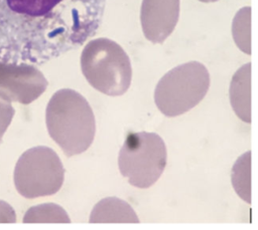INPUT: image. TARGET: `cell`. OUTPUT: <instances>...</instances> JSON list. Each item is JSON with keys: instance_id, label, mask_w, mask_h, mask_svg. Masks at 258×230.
<instances>
[{"instance_id": "cell-1", "label": "cell", "mask_w": 258, "mask_h": 230, "mask_svg": "<svg viewBox=\"0 0 258 230\" xmlns=\"http://www.w3.org/2000/svg\"><path fill=\"white\" fill-rule=\"evenodd\" d=\"M45 122L50 138L67 157L84 153L94 141L93 109L76 90L62 88L53 93L46 106Z\"/></svg>"}, {"instance_id": "cell-2", "label": "cell", "mask_w": 258, "mask_h": 230, "mask_svg": "<svg viewBox=\"0 0 258 230\" xmlns=\"http://www.w3.org/2000/svg\"><path fill=\"white\" fill-rule=\"evenodd\" d=\"M81 68L88 82L107 95H121L131 84L129 56L117 42L108 38L91 40L85 46Z\"/></svg>"}, {"instance_id": "cell-3", "label": "cell", "mask_w": 258, "mask_h": 230, "mask_svg": "<svg viewBox=\"0 0 258 230\" xmlns=\"http://www.w3.org/2000/svg\"><path fill=\"white\" fill-rule=\"evenodd\" d=\"M210 74L199 61L180 64L166 72L158 81L154 101L166 117H176L195 107L207 94Z\"/></svg>"}, {"instance_id": "cell-4", "label": "cell", "mask_w": 258, "mask_h": 230, "mask_svg": "<svg viewBox=\"0 0 258 230\" xmlns=\"http://www.w3.org/2000/svg\"><path fill=\"white\" fill-rule=\"evenodd\" d=\"M167 152L155 133L130 132L119 152L118 166L121 174L137 188L152 186L163 173Z\"/></svg>"}, {"instance_id": "cell-5", "label": "cell", "mask_w": 258, "mask_h": 230, "mask_svg": "<svg viewBox=\"0 0 258 230\" xmlns=\"http://www.w3.org/2000/svg\"><path fill=\"white\" fill-rule=\"evenodd\" d=\"M64 169L57 154L38 146L24 152L14 169V184L18 193L28 199L55 194L63 183Z\"/></svg>"}, {"instance_id": "cell-6", "label": "cell", "mask_w": 258, "mask_h": 230, "mask_svg": "<svg viewBox=\"0 0 258 230\" xmlns=\"http://www.w3.org/2000/svg\"><path fill=\"white\" fill-rule=\"evenodd\" d=\"M47 80L34 66L0 60V96L7 101L28 104L46 89Z\"/></svg>"}, {"instance_id": "cell-7", "label": "cell", "mask_w": 258, "mask_h": 230, "mask_svg": "<svg viewBox=\"0 0 258 230\" xmlns=\"http://www.w3.org/2000/svg\"><path fill=\"white\" fill-rule=\"evenodd\" d=\"M179 16V0H143L140 21L144 36L162 43L173 31Z\"/></svg>"}, {"instance_id": "cell-8", "label": "cell", "mask_w": 258, "mask_h": 230, "mask_svg": "<svg viewBox=\"0 0 258 230\" xmlns=\"http://www.w3.org/2000/svg\"><path fill=\"white\" fill-rule=\"evenodd\" d=\"M230 101L238 118L251 123V63L241 66L230 84Z\"/></svg>"}, {"instance_id": "cell-9", "label": "cell", "mask_w": 258, "mask_h": 230, "mask_svg": "<svg viewBox=\"0 0 258 230\" xmlns=\"http://www.w3.org/2000/svg\"><path fill=\"white\" fill-rule=\"evenodd\" d=\"M90 223H139L132 207L117 197H106L99 201L90 215Z\"/></svg>"}, {"instance_id": "cell-10", "label": "cell", "mask_w": 258, "mask_h": 230, "mask_svg": "<svg viewBox=\"0 0 258 230\" xmlns=\"http://www.w3.org/2000/svg\"><path fill=\"white\" fill-rule=\"evenodd\" d=\"M24 223H71L68 213L62 207L53 203H45L29 208L24 217Z\"/></svg>"}, {"instance_id": "cell-11", "label": "cell", "mask_w": 258, "mask_h": 230, "mask_svg": "<svg viewBox=\"0 0 258 230\" xmlns=\"http://www.w3.org/2000/svg\"><path fill=\"white\" fill-rule=\"evenodd\" d=\"M251 153L247 152L232 169V184L237 194L247 203L251 202Z\"/></svg>"}, {"instance_id": "cell-12", "label": "cell", "mask_w": 258, "mask_h": 230, "mask_svg": "<svg viewBox=\"0 0 258 230\" xmlns=\"http://www.w3.org/2000/svg\"><path fill=\"white\" fill-rule=\"evenodd\" d=\"M251 8L244 7L240 9L232 25L233 38L238 47L247 54L251 53Z\"/></svg>"}, {"instance_id": "cell-13", "label": "cell", "mask_w": 258, "mask_h": 230, "mask_svg": "<svg viewBox=\"0 0 258 230\" xmlns=\"http://www.w3.org/2000/svg\"><path fill=\"white\" fill-rule=\"evenodd\" d=\"M7 7L17 13L31 17L44 16L62 0H4Z\"/></svg>"}, {"instance_id": "cell-14", "label": "cell", "mask_w": 258, "mask_h": 230, "mask_svg": "<svg viewBox=\"0 0 258 230\" xmlns=\"http://www.w3.org/2000/svg\"><path fill=\"white\" fill-rule=\"evenodd\" d=\"M14 113L15 109L11 105L10 101H7L0 96V143L2 142L4 133L11 124Z\"/></svg>"}, {"instance_id": "cell-15", "label": "cell", "mask_w": 258, "mask_h": 230, "mask_svg": "<svg viewBox=\"0 0 258 230\" xmlns=\"http://www.w3.org/2000/svg\"><path fill=\"white\" fill-rule=\"evenodd\" d=\"M16 214L13 208L4 201L0 200V223H15Z\"/></svg>"}, {"instance_id": "cell-16", "label": "cell", "mask_w": 258, "mask_h": 230, "mask_svg": "<svg viewBox=\"0 0 258 230\" xmlns=\"http://www.w3.org/2000/svg\"><path fill=\"white\" fill-rule=\"evenodd\" d=\"M199 1H202V2L208 3V2H216V1H218V0H199Z\"/></svg>"}]
</instances>
